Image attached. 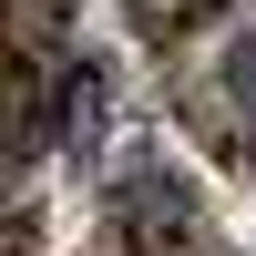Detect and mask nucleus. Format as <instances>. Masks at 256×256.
Segmentation results:
<instances>
[{"instance_id":"obj_1","label":"nucleus","mask_w":256,"mask_h":256,"mask_svg":"<svg viewBox=\"0 0 256 256\" xmlns=\"http://www.w3.org/2000/svg\"><path fill=\"white\" fill-rule=\"evenodd\" d=\"M123 10H134V31H144V41H184L195 20H216L226 0H123Z\"/></svg>"}]
</instances>
